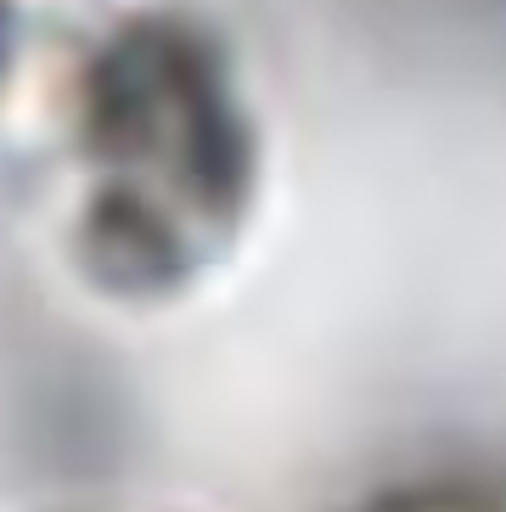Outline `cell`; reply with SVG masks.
Returning <instances> with one entry per match:
<instances>
[{"label": "cell", "instance_id": "6da1fadb", "mask_svg": "<svg viewBox=\"0 0 506 512\" xmlns=\"http://www.w3.org/2000/svg\"><path fill=\"white\" fill-rule=\"evenodd\" d=\"M377 512H484L473 501H456V496H417V501H388Z\"/></svg>", "mask_w": 506, "mask_h": 512}]
</instances>
